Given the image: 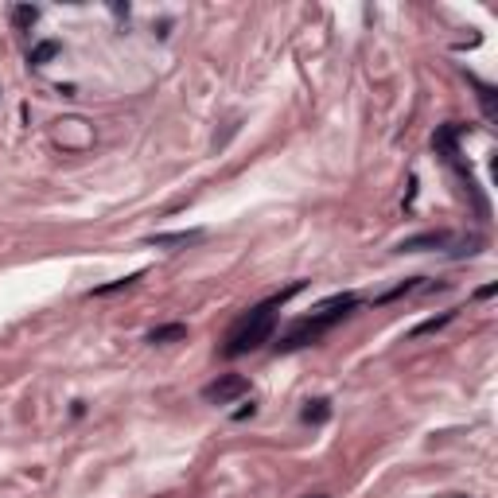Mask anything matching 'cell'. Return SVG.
I'll use <instances>...</instances> for the list:
<instances>
[{"instance_id": "52a82bcc", "label": "cell", "mask_w": 498, "mask_h": 498, "mask_svg": "<svg viewBox=\"0 0 498 498\" xmlns=\"http://www.w3.org/2000/svg\"><path fill=\"white\" fill-rule=\"evenodd\" d=\"M187 335V323H163L156 331H148V343H172V339H183Z\"/></svg>"}, {"instance_id": "3957f363", "label": "cell", "mask_w": 498, "mask_h": 498, "mask_svg": "<svg viewBox=\"0 0 498 498\" xmlns=\"http://www.w3.org/2000/svg\"><path fill=\"white\" fill-rule=\"evenodd\" d=\"M249 393V378H241V374H222V378H215L210 386H203V401L206 405H230V401H238Z\"/></svg>"}, {"instance_id": "7c38bea8", "label": "cell", "mask_w": 498, "mask_h": 498, "mask_svg": "<svg viewBox=\"0 0 498 498\" xmlns=\"http://www.w3.org/2000/svg\"><path fill=\"white\" fill-rule=\"evenodd\" d=\"M312 498H327V495H312Z\"/></svg>"}, {"instance_id": "ba28073f", "label": "cell", "mask_w": 498, "mask_h": 498, "mask_svg": "<svg viewBox=\"0 0 498 498\" xmlns=\"http://www.w3.org/2000/svg\"><path fill=\"white\" fill-rule=\"evenodd\" d=\"M144 272H132V277H121V281H109V284H101V288H94L90 296H109V292H121V288H129V284H137Z\"/></svg>"}, {"instance_id": "7a4b0ae2", "label": "cell", "mask_w": 498, "mask_h": 498, "mask_svg": "<svg viewBox=\"0 0 498 498\" xmlns=\"http://www.w3.org/2000/svg\"><path fill=\"white\" fill-rule=\"evenodd\" d=\"M350 308H358V296H355V292H339V296H331V300H323L312 315H308V319H300V323H296L292 331H288V335L277 343V350H300V347H312V343H319V339H323L331 327L347 319Z\"/></svg>"}, {"instance_id": "6da1fadb", "label": "cell", "mask_w": 498, "mask_h": 498, "mask_svg": "<svg viewBox=\"0 0 498 498\" xmlns=\"http://www.w3.org/2000/svg\"><path fill=\"white\" fill-rule=\"evenodd\" d=\"M300 288H303V281H292L288 288L272 292L269 300H261L257 308H249V312L238 319V327L230 331L222 355H226V358H241V355H249V350H257L261 343H269V339H272V327H277V315H281V308H284V300H292Z\"/></svg>"}, {"instance_id": "5b68a950", "label": "cell", "mask_w": 498, "mask_h": 498, "mask_svg": "<svg viewBox=\"0 0 498 498\" xmlns=\"http://www.w3.org/2000/svg\"><path fill=\"white\" fill-rule=\"evenodd\" d=\"M203 238V230H175V234H152V238H144L148 246H195V241Z\"/></svg>"}, {"instance_id": "8fae6325", "label": "cell", "mask_w": 498, "mask_h": 498, "mask_svg": "<svg viewBox=\"0 0 498 498\" xmlns=\"http://www.w3.org/2000/svg\"><path fill=\"white\" fill-rule=\"evenodd\" d=\"M12 16H16V23H32L35 20V8H16Z\"/></svg>"}, {"instance_id": "9c48e42d", "label": "cell", "mask_w": 498, "mask_h": 498, "mask_svg": "<svg viewBox=\"0 0 498 498\" xmlns=\"http://www.w3.org/2000/svg\"><path fill=\"white\" fill-rule=\"evenodd\" d=\"M323 417H327V401H315V409L312 405L303 409V421H323Z\"/></svg>"}, {"instance_id": "30bf717a", "label": "cell", "mask_w": 498, "mask_h": 498, "mask_svg": "<svg viewBox=\"0 0 498 498\" xmlns=\"http://www.w3.org/2000/svg\"><path fill=\"white\" fill-rule=\"evenodd\" d=\"M51 54H54V43H43V47H35V51H32V63L39 66V63H43V59H51Z\"/></svg>"}, {"instance_id": "277c9868", "label": "cell", "mask_w": 498, "mask_h": 498, "mask_svg": "<svg viewBox=\"0 0 498 498\" xmlns=\"http://www.w3.org/2000/svg\"><path fill=\"white\" fill-rule=\"evenodd\" d=\"M455 241L452 230H424V234H412V238L401 241V253H424V249H448Z\"/></svg>"}, {"instance_id": "8992f818", "label": "cell", "mask_w": 498, "mask_h": 498, "mask_svg": "<svg viewBox=\"0 0 498 498\" xmlns=\"http://www.w3.org/2000/svg\"><path fill=\"white\" fill-rule=\"evenodd\" d=\"M455 319V312H444V315H432V319H424V323H417L409 331V339H421V335H432V331H440V327H448Z\"/></svg>"}]
</instances>
